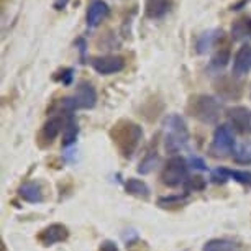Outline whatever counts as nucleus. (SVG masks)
I'll return each instance as SVG.
<instances>
[{"label":"nucleus","mask_w":251,"mask_h":251,"mask_svg":"<svg viewBox=\"0 0 251 251\" xmlns=\"http://www.w3.org/2000/svg\"><path fill=\"white\" fill-rule=\"evenodd\" d=\"M18 196H20L25 202L30 203H40L43 202V189H41V184L38 182H25L18 187Z\"/></svg>","instance_id":"obj_17"},{"label":"nucleus","mask_w":251,"mask_h":251,"mask_svg":"<svg viewBox=\"0 0 251 251\" xmlns=\"http://www.w3.org/2000/svg\"><path fill=\"white\" fill-rule=\"evenodd\" d=\"M246 3H248V0H240L238 3H233V5L230 7V10H240L241 7H245Z\"/></svg>","instance_id":"obj_32"},{"label":"nucleus","mask_w":251,"mask_h":251,"mask_svg":"<svg viewBox=\"0 0 251 251\" xmlns=\"http://www.w3.org/2000/svg\"><path fill=\"white\" fill-rule=\"evenodd\" d=\"M99 251H118V246L115 241L112 240H103L100 246H99Z\"/></svg>","instance_id":"obj_30"},{"label":"nucleus","mask_w":251,"mask_h":251,"mask_svg":"<svg viewBox=\"0 0 251 251\" xmlns=\"http://www.w3.org/2000/svg\"><path fill=\"white\" fill-rule=\"evenodd\" d=\"M125 191H126V194H130V196L143 199V201H146V199L150 197V194H151L148 184H146L145 181H141V179H135V177L126 179Z\"/></svg>","instance_id":"obj_20"},{"label":"nucleus","mask_w":251,"mask_h":251,"mask_svg":"<svg viewBox=\"0 0 251 251\" xmlns=\"http://www.w3.org/2000/svg\"><path fill=\"white\" fill-rule=\"evenodd\" d=\"M69 2H71V0H54L53 7L56 8V10H64V8L68 7Z\"/></svg>","instance_id":"obj_31"},{"label":"nucleus","mask_w":251,"mask_h":251,"mask_svg":"<svg viewBox=\"0 0 251 251\" xmlns=\"http://www.w3.org/2000/svg\"><path fill=\"white\" fill-rule=\"evenodd\" d=\"M173 0H145V15L151 20H159L171 10Z\"/></svg>","instance_id":"obj_16"},{"label":"nucleus","mask_w":251,"mask_h":251,"mask_svg":"<svg viewBox=\"0 0 251 251\" xmlns=\"http://www.w3.org/2000/svg\"><path fill=\"white\" fill-rule=\"evenodd\" d=\"M215 92L224 100H238L243 94V84L236 79V75H222L214 84Z\"/></svg>","instance_id":"obj_8"},{"label":"nucleus","mask_w":251,"mask_h":251,"mask_svg":"<svg viewBox=\"0 0 251 251\" xmlns=\"http://www.w3.org/2000/svg\"><path fill=\"white\" fill-rule=\"evenodd\" d=\"M110 13V8H108L107 2L103 0H92L87 7V12H86V23L89 28H96L99 26L100 23L105 20Z\"/></svg>","instance_id":"obj_13"},{"label":"nucleus","mask_w":251,"mask_h":251,"mask_svg":"<svg viewBox=\"0 0 251 251\" xmlns=\"http://www.w3.org/2000/svg\"><path fill=\"white\" fill-rule=\"evenodd\" d=\"M182 186H184V194L201 192L207 187V181L202 176H194V177H189Z\"/></svg>","instance_id":"obj_26"},{"label":"nucleus","mask_w":251,"mask_h":251,"mask_svg":"<svg viewBox=\"0 0 251 251\" xmlns=\"http://www.w3.org/2000/svg\"><path fill=\"white\" fill-rule=\"evenodd\" d=\"M159 163V154L156 151H150L146 153V156L141 159V163L138 166V173L140 174H150L151 171H154V168Z\"/></svg>","instance_id":"obj_24"},{"label":"nucleus","mask_w":251,"mask_h":251,"mask_svg":"<svg viewBox=\"0 0 251 251\" xmlns=\"http://www.w3.org/2000/svg\"><path fill=\"white\" fill-rule=\"evenodd\" d=\"M54 80H58L61 82L63 86H71L73 84V79H74V69L73 68H64L58 71V73L54 74Z\"/></svg>","instance_id":"obj_27"},{"label":"nucleus","mask_w":251,"mask_h":251,"mask_svg":"<svg viewBox=\"0 0 251 251\" xmlns=\"http://www.w3.org/2000/svg\"><path fill=\"white\" fill-rule=\"evenodd\" d=\"M210 179L214 184H225L226 181L233 179L235 182L241 186L251 187V173L250 171H240V169H226V168H217L212 171Z\"/></svg>","instance_id":"obj_9"},{"label":"nucleus","mask_w":251,"mask_h":251,"mask_svg":"<svg viewBox=\"0 0 251 251\" xmlns=\"http://www.w3.org/2000/svg\"><path fill=\"white\" fill-rule=\"evenodd\" d=\"M75 48L79 50V53H80V59H86V51H87V41L84 40V38H77L75 40Z\"/></svg>","instance_id":"obj_29"},{"label":"nucleus","mask_w":251,"mask_h":251,"mask_svg":"<svg viewBox=\"0 0 251 251\" xmlns=\"http://www.w3.org/2000/svg\"><path fill=\"white\" fill-rule=\"evenodd\" d=\"M89 64L92 66L94 71L102 75H110L122 73L125 69V58L115 54H108V56H94L89 58Z\"/></svg>","instance_id":"obj_7"},{"label":"nucleus","mask_w":251,"mask_h":251,"mask_svg":"<svg viewBox=\"0 0 251 251\" xmlns=\"http://www.w3.org/2000/svg\"><path fill=\"white\" fill-rule=\"evenodd\" d=\"M186 110L196 120L205 123V125H214L222 115V103L212 96L199 94V96H192L189 99Z\"/></svg>","instance_id":"obj_3"},{"label":"nucleus","mask_w":251,"mask_h":251,"mask_svg":"<svg viewBox=\"0 0 251 251\" xmlns=\"http://www.w3.org/2000/svg\"><path fill=\"white\" fill-rule=\"evenodd\" d=\"M202 251H245L241 248L240 245L233 243V241L230 240H210L207 241L205 245H203V250Z\"/></svg>","instance_id":"obj_21"},{"label":"nucleus","mask_w":251,"mask_h":251,"mask_svg":"<svg viewBox=\"0 0 251 251\" xmlns=\"http://www.w3.org/2000/svg\"><path fill=\"white\" fill-rule=\"evenodd\" d=\"M230 50H226V48H220L217 53L212 56V59H210V69H214V71H220V69H224L226 64H228V61H230Z\"/></svg>","instance_id":"obj_25"},{"label":"nucleus","mask_w":251,"mask_h":251,"mask_svg":"<svg viewBox=\"0 0 251 251\" xmlns=\"http://www.w3.org/2000/svg\"><path fill=\"white\" fill-rule=\"evenodd\" d=\"M108 135H110L113 145L117 146L118 153L123 158L130 159L135 154V151L138 150L141 140H143V128H141L138 123L122 118V120H118L112 126Z\"/></svg>","instance_id":"obj_1"},{"label":"nucleus","mask_w":251,"mask_h":251,"mask_svg":"<svg viewBox=\"0 0 251 251\" xmlns=\"http://www.w3.org/2000/svg\"><path fill=\"white\" fill-rule=\"evenodd\" d=\"M250 71H251V43H245L240 46L233 58V75L240 77V75L248 74Z\"/></svg>","instance_id":"obj_15"},{"label":"nucleus","mask_w":251,"mask_h":251,"mask_svg":"<svg viewBox=\"0 0 251 251\" xmlns=\"http://www.w3.org/2000/svg\"><path fill=\"white\" fill-rule=\"evenodd\" d=\"M164 125V150L168 153H179L189 145L191 133L184 122V118L177 113H169L163 122Z\"/></svg>","instance_id":"obj_2"},{"label":"nucleus","mask_w":251,"mask_h":251,"mask_svg":"<svg viewBox=\"0 0 251 251\" xmlns=\"http://www.w3.org/2000/svg\"><path fill=\"white\" fill-rule=\"evenodd\" d=\"M233 161L236 164H251V141H245L233 150Z\"/></svg>","instance_id":"obj_23"},{"label":"nucleus","mask_w":251,"mask_h":251,"mask_svg":"<svg viewBox=\"0 0 251 251\" xmlns=\"http://www.w3.org/2000/svg\"><path fill=\"white\" fill-rule=\"evenodd\" d=\"M161 182L168 187H177L189 179V163L182 156H173L161 171Z\"/></svg>","instance_id":"obj_5"},{"label":"nucleus","mask_w":251,"mask_h":251,"mask_svg":"<svg viewBox=\"0 0 251 251\" xmlns=\"http://www.w3.org/2000/svg\"><path fill=\"white\" fill-rule=\"evenodd\" d=\"M64 128V118L63 117H51L50 120L45 122V125L41 126L40 133H38V143L41 148L53 145V141L58 138V135L61 133V130Z\"/></svg>","instance_id":"obj_11"},{"label":"nucleus","mask_w":251,"mask_h":251,"mask_svg":"<svg viewBox=\"0 0 251 251\" xmlns=\"http://www.w3.org/2000/svg\"><path fill=\"white\" fill-rule=\"evenodd\" d=\"M250 97H251V92H250Z\"/></svg>","instance_id":"obj_33"},{"label":"nucleus","mask_w":251,"mask_h":251,"mask_svg":"<svg viewBox=\"0 0 251 251\" xmlns=\"http://www.w3.org/2000/svg\"><path fill=\"white\" fill-rule=\"evenodd\" d=\"M68 238H69V230L63 224H51L48 226H45L36 235V240L43 246H53L56 243H61V241H66Z\"/></svg>","instance_id":"obj_10"},{"label":"nucleus","mask_w":251,"mask_h":251,"mask_svg":"<svg viewBox=\"0 0 251 251\" xmlns=\"http://www.w3.org/2000/svg\"><path fill=\"white\" fill-rule=\"evenodd\" d=\"M189 164H191L194 169H199V171H205V169H207L205 161H203L202 158H199V156H191V159H189Z\"/></svg>","instance_id":"obj_28"},{"label":"nucleus","mask_w":251,"mask_h":251,"mask_svg":"<svg viewBox=\"0 0 251 251\" xmlns=\"http://www.w3.org/2000/svg\"><path fill=\"white\" fill-rule=\"evenodd\" d=\"M235 133L230 125H219L214 131L212 138L210 153L215 158H225L228 153H233L235 150Z\"/></svg>","instance_id":"obj_6"},{"label":"nucleus","mask_w":251,"mask_h":251,"mask_svg":"<svg viewBox=\"0 0 251 251\" xmlns=\"http://www.w3.org/2000/svg\"><path fill=\"white\" fill-rule=\"evenodd\" d=\"M97 103V91L89 80H80L75 86L74 94L66 96L61 99V110L66 115L68 113H74L77 110H89L94 108Z\"/></svg>","instance_id":"obj_4"},{"label":"nucleus","mask_w":251,"mask_h":251,"mask_svg":"<svg viewBox=\"0 0 251 251\" xmlns=\"http://www.w3.org/2000/svg\"><path fill=\"white\" fill-rule=\"evenodd\" d=\"M231 40L235 41H245L251 40V17H241L233 22L230 30Z\"/></svg>","instance_id":"obj_19"},{"label":"nucleus","mask_w":251,"mask_h":251,"mask_svg":"<svg viewBox=\"0 0 251 251\" xmlns=\"http://www.w3.org/2000/svg\"><path fill=\"white\" fill-rule=\"evenodd\" d=\"M224 30L220 28H212V30H207L199 35V38L196 40V51L197 54H207L214 46L219 43V41L224 38Z\"/></svg>","instance_id":"obj_14"},{"label":"nucleus","mask_w":251,"mask_h":251,"mask_svg":"<svg viewBox=\"0 0 251 251\" xmlns=\"http://www.w3.org/2000/svg\"><path fill=\"white\" fill-rule=\"evenodd\" d=\"M231 128L241 135L251 133V110L246 107H231L226 110Z\"/></svg>","instance_id":"obj_12"},{"label":"nucleus","mask_w":251,"mask_h":251,"mask_svg":"<svg viewBox=\"0 0 251 251\" xmlns=\"http://www.w3.org/2000/svg\"><path fill=\"white\" fill-rule=\"evenodd\" d=\"M79 135V125L77 120H75L74 113H68L64 118V128H63V146L64 148H69L75 143Z\"/></svg>","instance_id":"obj_18"},{"label":"nucleus","mask_w":251,"mask_h":251,"mask_svg":"<svg viewBox=\"0 0 251 251\" xmlns=\"http://www.w3.org/2000/svg\"><path fill=\"white\" fill-rule=\"evenodd\" d=\"M189 194H176V196H164L158 199V207L161 208H179L184 203H187Z\"/></svg>","instance_id":"obj_22"}]
</instances>
